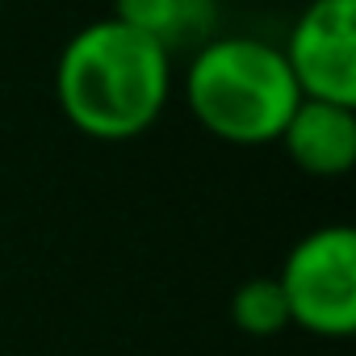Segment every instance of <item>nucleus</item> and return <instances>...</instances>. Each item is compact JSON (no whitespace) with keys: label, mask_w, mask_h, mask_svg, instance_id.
I'll use <instances>...</instances> for the list:
<instances>
[{"label":"nucleus","mask_w":356,"mask_h":356,"mask_svg":"<svg viewBox=\"0 0 356 356\" xmlns=\"http://www.w3.org/2000/svg\"><path fill=\"white\" fill-rule=\"evenodd\" d=\"M172 97V51L118 17L80 26L55 59V101L72 130L97 143L147 134Z\"/></svg>","instance_id":"nucleus-1"},{"label":"nucleus","mask_w":356,"mask_h":356,"mask_svg":"<svg viewBox=\"0 0 356 356\" xmlns=\"http://www.w3.org/2000/svg\"><path fill=\"white\" fill-rule=\"evenodd\" d=\"M185 101L206 134L231 147H264L281 138L302 92L281 47L252 34H214L189 55Z\"/></svg>","instance_id":"nucleus-2"},{"label":"nucleus","mask_w":356,"mask_h":356,"mask_svg":"<svg viewBox=\"0 0 356 356\" xmlns=\"http://www.w3.org/2000/svg\"><path fill=\"white\" fill-rule=\"evenodd\" d=\"M277 285L289 306V323L323 335L343 339L356 331V231L348 222H327L302 235L281 273Z\"/></svg>","instance_id":"nucleus-3"},{"label":"nucleus","mask_w":356,"mask_h":356,"mask_svg":"<svg viewBox=\"0 0 356 356\" xmlns=\"http://www.w3.org/2000/svg\"><path fill=\"white\" fill-rule=\"evenodd\" d=\"M281 55L306 101L356 109V0H310Z\"/></svg>","instance_id":"nucleus-4"},{"label":"nucleus","mask_w":356,"mask_h":356,"mask_svg":"<svg viewBox=\"0 0 356 356\" xmlns=\"http://www.w3.org/2000/svg\"><path fill=\"white\" fill-rule=\"evenodd\" d=\"M277 143L306 176L335 181L356 163V109L302 97Z\"/></svg>","instance_id":"nucleus-5"},{"label":"nucleus","mask_w":356,"mask_h":356,"mask_svg":"<svg viewBox=\"0 0 356 356\" xmlns=\"http://www.w3.org/2000/svg\"><path fill=\"white\" fill-rule=\"evenodd\" d=\"M109 17L163 42L168 51H197L218 34V0H113Z\"/></svg>","instance_id":"nucleus-6"},{"label":"nucleus","mask_w":356,"mask_h":356,"mask_svg":"<svg viewBox=\"0 0 356 356\" xmlns=\"http://www.w3.org/2000/svg\"><path fill=\"white\" fill-rule=\"evenodd\" d=\"M231 318L243 335H256V339H273L289 327V306H285V293L277 285V277H252L235 289L231 298Z\"/></svg>","instance_id":"nucleus-7"},{"label":"nucleus","mask_w":356,"mask_h":356,"mask_svg":"<svg viewBox=\"0 0 356 356\" xmlns=\"http://www.w3.org/2000/svg\"><path fill=\"white\" fill-rule=\"evenodd\" d=\"M0 5H5V0H0Z\"/></svg>","instance_id":"nucleus-8"}]
</instances>
